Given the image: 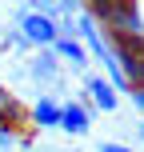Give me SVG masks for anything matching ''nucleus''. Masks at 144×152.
Listing matches in <instances>:
<instances>
[{
	"label": "nucleus",
	"instance_id": "1",
	"mask_svg": "<svg viewBox=\"0 0 144 152\" xmlns=\"http://www.w3.org/2000/svg\"><path fill=\"white\" fill-rule=\"evenodd\" d=\"M16 28H20V36L32 44V52H40V48H52L56 40H60V28H56L52 16L36 12L32 4H16Z\"/></svg>",
	"mask_w": 144,
	"mask_h": 152
},
{
	"label": "nucleus",
	"instance_id": "2",
	"mask_svg": "<svg viewBox=\"0 0 144 152\" xmlns=\"http://www.w3.org/2000/svg\"><path fill=\"white\" fill-rule=\"evenodd\" d=\"M92 120H96V104L92 100H64V112H60V132L64 136H88Z\"/></svg>",
	"mask_w": 144,
	"mask_h": 152
},
{
	"label": "nucleus",
	"instance_id": "3",
	"mask_svg": "<svg viewBox=\"0 0 144 152\" xmlns=\"http://www.w3.org/2000/svg\"><path fill=\"white\" fill-rule=\"evenodd\" d=\"M60 56L52 52V48H40V52L28 56V76L36 84H44V88H52V84H60Z\"/></svg>",
	"mask_w": 144,
	"mask_h": 152
},
{
	"label": "nucleus",
	"instance_id": "4",
	"mask_svg": "<svg viewBox=\"0 0 144 152\" xmlns=\"http://www.w3.org/2000/svg\"><path fill=\"white\" fill-rule=\"evenodd\" d=\"M84 88H88V100L96 104V112H116L120 108V92L108 84L104 72H88L84 76Z\"/></svg>",
	"mask_w": 144,
	"mask_h": 152
},
{
	"label": "nucleus",
	"instance_id": "5",
	"mask_svg": "<svg viewBox=\"0 0 144 152\" xmlns=\"http://www.w3.org/2000/svg\"><path fill=\"white\" fill-rule=\"evenodd\" d=\"M60 112H64V100L60 96H40L36 104H32V128L48 132V128H60Z\"/></svg>",
	"mask_w": 144,
	"mask_h": 152
},
{
	"label": "nucleus",
	"instance_id": "6",
	"mask_svg": "<svg viewBox=\"0 0 144 152\" xmlns=\"http://www.w3.org/2000/svg\"><path fill=\"white\" fill-rule=\"evenodd\" d=\"M52 52L60 56V64H68L72 72H84V68H88V60H92V56H88V48H84L76 36H72V40H56V44H52Z\"/></svg>",
	"mask_w": 144,
	"mask_h": 152
},
{
	"label": "nucleus",
	"instance_id": "7",
	"mask_svg": "<svg viewBox=\"0 0 144 152\" xmlns=\"http://www.w3.org/2000/svg\"><path fill=\"white\" fill-rule=\"evenodd\" d=\"M4 48H16V52H32V44H28V40L20 36V28H16V24H12V28L4 32Z\"/></svg>",
	"mask_w": 144,
	"mask_h": 152
},
{
	"label": "nucleus",
	"instance_id": "8",
	"mask_svg": "<svg viewBox=\"0 0 144 152\" xmlns=\"http://www.w3.org/2000/svg\"><path fill=\"white\" fill-rule=\"evenodd\" d=\"M16 144H24V140H20V136H16V132H12V128H0V148H8V152H12Z\"/></svg>",
	"mask_w": 144,
	"mask_h": 152
},
{
	"label": "nucleus",
	"instance_id": "9",
	"mask_svg": "<svg viewBox=\"0 0 144 152\" xmlns=\"http://www.w3.org/2000/svg\"><path fill=\"white\" fill-rule=\"evenodd\" d=\"M96 152H132V148H128V144H120V140H100Z\"/></svg>",
	"mask_w": 144,
	"mask_h": 152
},
{
	"label": "nucleus",
	"instance_id": "10",
	"mask_svg": "<svg viewBox=\"0 0 144 152\" xmlns=\"http://www.w3.org/2000/svg\"><path fill=\"white\" fill-rule=\"evenodd\" d=\"M132 108H136V112H144V88L132 92Z\"/></svg>",
	"mask_w": 144,
	"mask_h": 152
},
{
	"label": "nucleus",
	"instance_id": "11",
	"mask_svg": "<svg viewBox=\"0 0 144 152\" xmlns=\"http://www.w3.org/2000/svg\"><path fill=\"white\" fill-rule=\"evenodd\" d=\"M136 140H140V144H144V120L136 124Z\"/></svg>",
	"mask_w": 144,
	"mask_h": 152
}]
</instances>
